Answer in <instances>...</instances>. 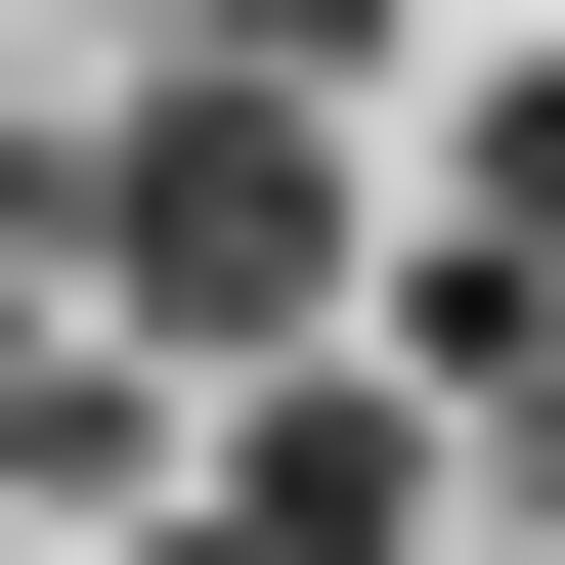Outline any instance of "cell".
I'll return each instance as SVG.
<instances>
[{
  "label": "cell",
  "instance_id": "cell-6",
  "mask_svg": "<svg viewBox=\"0 0 565 565\" xmlns=\"http://www.w3.org/2000/svg\"><path fill=\"white\" fill-rule=\"evenodd\" d=\"M0 522H44V479H0Z\"/></svg>",
  "mask_w": 565,
  "mask_h": 565
},
{
  "label": "cell",
  "instance_id": "cell-4",
  "mask_svg": "<svg viewBox=\"0 0 565 565\" xmlns=\"http://www.w3.org/2000/svg\"><path fill=\"white\" fill-rule=\"evenodd\" d=\"M435 217H479V262H522V305H565V44H522V87H479V174H435Z\"/></svg>",
  "mask_w": 565,
  "mask_h": 565
},
{
  "label": "cell",
  "instance_id": "cell-5",
  "mask_svg": "<svg viewBox=\"0 0 565 565\" xmlns=\"http://www.w3.org/2000/svg\"><path fill=\"white\" fill-rule=\"evenodd\" d=\"M131 565H217V522H131Z\"/></svg>",
  "mask_w": 565,
  "mask_h": 565
},
{
  "label": "cell",
  "instance_id": "cell-1",
  "mask_svg": "<svg viewBox=\"0 0 565 565\" xmlns=\"http://www.w3.org/2000/svg\"><path fill=\"white\" fill-rule=\"evenodd\" d=\"M87 305H131V392H349L392 174L305 131V87H131V131H87Z\"/></svg>",
  "mask_w": 565,
  "mask_h": 565
},
{
  "label": "cell",
  "instance_id": "cell-3",
  "mask_svg": "<svg viewBox=\"0 0 565 565\" xmlns=\"http://www.w3.org/2000/svg\"><path fill=\"white\" fill-rule=\"evenodd\" d=\"M349 44L392 0H131V87H305V131H349Z\"/></svg>",
  "mask_w": 565,
  "mask_h": 565
},
{
  "label": "cell",
  "instance_id": "cell-7",
  "mask_svg": "<svg viewBox=\"0 0 565 565\" xmlns=\"http://www.w3.org/2000/svg\"><path fill=\"white\" fill-rule=\"evenodd\" d=\"M522 44H565V0H522Z\"/></svg>",
  "mask_w": 565,
  "mask_h": 565
},
{
  "label": "cell",
  "instance_id": "cell-2",
  "mask_svg": "<svg viewBox=\"0 0 565 565\" xmlns=\"http://www.w3.org/2000/svg\"><path fill=\"white\" fill-rule=\"evenodd\" d=\"M217 565H435V392H217Z\"/></svg>",
  "mask_w": 565,
  "mask_h": 565
}]
</instances>
